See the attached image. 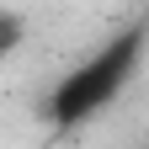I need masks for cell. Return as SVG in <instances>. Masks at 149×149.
<instances>
[{
	"label": "cell",
	"mask_w": 149,
	"mask_h": 149,
	"mask_svg": "<svg viewBox=\"0 0 149 149\" xmlns=\"http://www.w3.org/2000/svg\"><path fill=\"white\" fill-rule=\"evenodd\" d=\"M144 48H149V27L144 22L112 32L96 53H85L74 69L59 74V85H53L48 101H43V117L53 128H85V123H96L101 112L133 85V74L144 64Z\"/></svg>",
	"instance_id": "6da1fadb"
},
{
	"label": "cell",
	"mask_w": 149,
	"mask_h": 149,
	"mask_svg": "<svg viewBox=\"0 0 149 149\" xmlns=\"http://www.w3.org/2000/svg\"><path fill=\"white\" fill-rule=\"evenodd\" d=\"M16 43H22V16L6 11V53H16Z\"/></svg>",
	"instance_id": "7a4b0ae2"
}]
</instances>
